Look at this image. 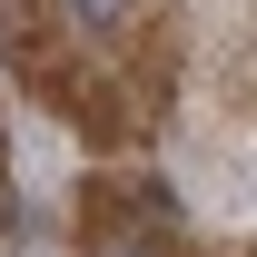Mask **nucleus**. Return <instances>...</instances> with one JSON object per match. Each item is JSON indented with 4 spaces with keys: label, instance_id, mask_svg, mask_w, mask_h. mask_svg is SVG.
Masks as SVG:
<instances>
[{
    "label": "nucleus",
    "instance_id": "f03ea898",
    "mask_svg": "<svg viewBox=\"0 0 257 257\" xmlns=\"http://www.w3.org/2000/svg\"><path fill=\"white\" fill-rule=\"evenodd\" d=\"M109 257H149V247H109Z\"/></svg>",
    "mask_w": 257,
    "mask_h": 257
},
{
    "label": "nucleus",
    "instance_id": "f257e3e1",
    "mask_svg": "<svg viewBox=\"0 0 257 257\" xmlns=\"http://www.w3.org/2000/svg\"><path fill=\"white\" fill-rule=\"evenodd\" d=\"M60 10L79 20V30H119V20H128V0H60Z\"/></svg>",
    "mask_w": 257,
    "mask_h": 257
}]
</instances>
